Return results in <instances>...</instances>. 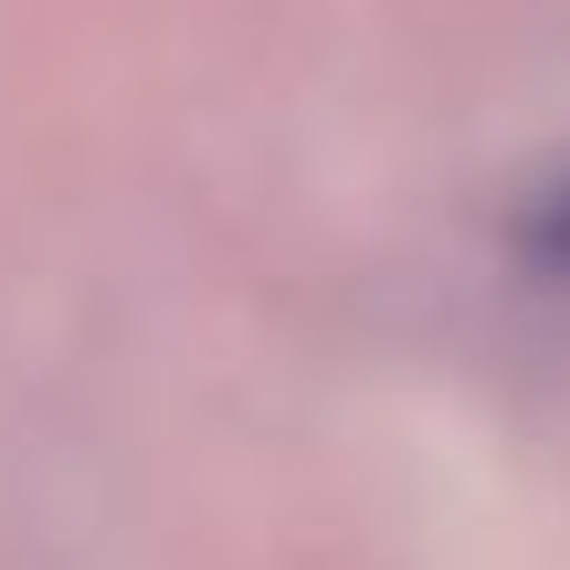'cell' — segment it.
I'll return each instance as SVG.
<instances>
[{"instance_id":"obj_1","label":"cell","mask_w":570,"mask_h":570,"mask_svg":"<svg viewBox=\"0 0 570 570\" xmlns=\"http://www.w3.org/2000/svg\"><path fill=\"white\" fill-rule=\"evenodd\" d=\"M508 254H518V275H529L539 296H570V169H550V180L518 202Z\"/></svg>"}]
</instances>
